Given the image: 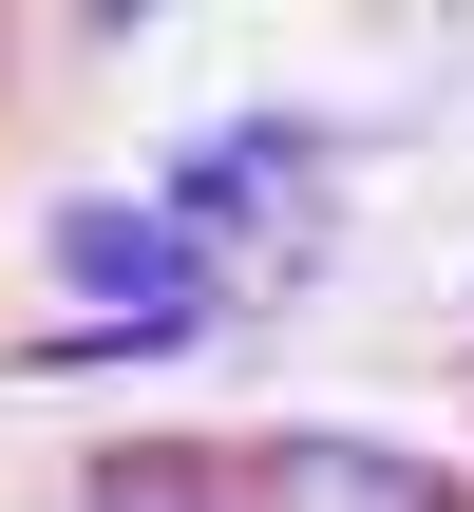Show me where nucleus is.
<instances>
[{
  "mask_svg": "<svg viewBox=\"0 0 474 512\" xmlns=\"http://www.w3.org/2000/svg\"><path fill=\"white\" fill-rule=\"evenodd\" d=\"M57 285H76V323H228V266L152 209V190H57Z\"/></svg>",
  "mask_w": 474,
  "mask_h": 512,
  "instance_id": "obj_1",
  "label": "nucleus"
},
{
  "mask_svg": "<svg viewBox=\"0 0 474 512\" xmlns=\"http://www.w3.org/2000/svg\"><path fill=\"white\" fill-rule=\"evenodd\" d=\"M323 171H342V133H323V114H228V133H190V152L152 171V209L228 266V228H304V209H323Z\"/></svg>",
  "mask_w": 474,
  "mask_h": 512,
  "instance_id": "obj_2",
  "label": "nucleus"
},
{
  "mask_svg": "<svg viewBox=\"0 0 474 512\" xmlns=\"http://www.w3.org/2000/svg\"><path fill=\"white\" fill-rule=\"evenodd\" d=\"M228 512H456V475L399 456V437H266L228 475Z\"/></svg>",
  "mask_w": 474,
  "mask_h": 512,
  "instance_id": "obj_3",
  "label": "nucleus"
},
{
  "mask_svg": "<svg viewBox=\"0 0 474 512\" xmlns=\"http://www.w3.org/2000/svg\"><path fill=\"white\" fill-rule=\"evenodd\" d=\"M76 512H228V456H190V437H133V456H95Z\"/></svg>",
  "mask_w": 474,
  "mask_h": 512,
  "instance_id": "obj_4",
  "label": "nucleus"
},
{
  "mask_svg": "<svg viewBox=\"0 0 474 512\" xmlns=\"http://www.w3.org/2000/svg\"><path fill=\"white\" fill-rule=\"evenodd\" d=\"M456 512H474V494H456Z\"/></svg>",
  "mask_w": 474,
  "mask_h": 512,
  "instance_id": "obj_5",
  "label": "nucleus"
}]
</instances>
